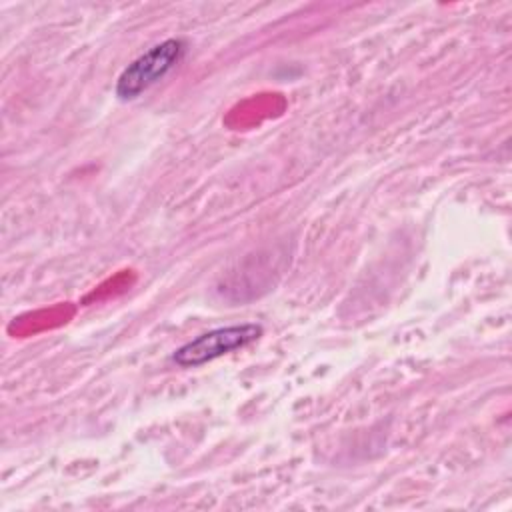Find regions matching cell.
Here are the masks:
<instances>
[{
    "mask_svg": "<svg viewBox=\"0 0 512 512\" xmlns=\"http://www.w3.org/2000/svg\"><path fill=\"white\" fill-rule=\"evenodd\" d=\"M186 42L182 38H166L140 56H136L118 76L114 92L120 100H134L154 84L164 80L184 58Z\"/></svg>",
    "mask_w": 512,
    "mask_h": 512,
    "instance_id": "cell-1",
    "label": "cell"
},
{
    "mask_svg": "<svg viewBox=\"0 0 512 512\" xmlns=\"http://www.w3.org/2000/svg\"><path fill=\"white\" fill-rule=\"evenodd\" d=\"M262 334H264V328L262 324H256V322H242V324L212 328L184 342L180 348H176L172 354V362L178 364L180 368H196L220 356H226L234 350L250 346Z\"/></svg>",
    "mask_w": 512,
    "mask_h": 512,
    "instance_id": "cell-2",
    "label": "cell"
}]
</instances>
